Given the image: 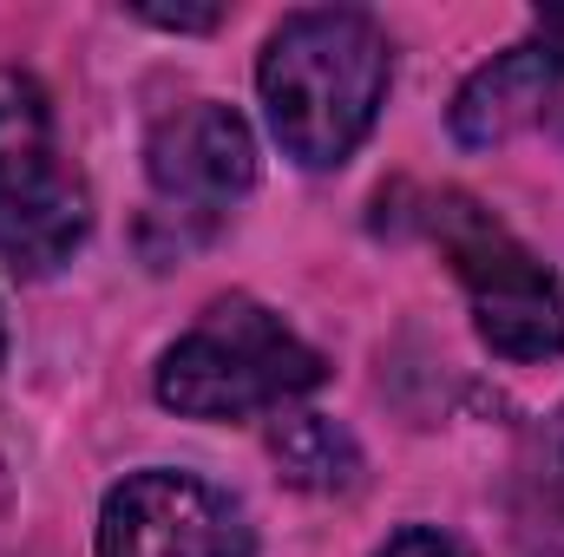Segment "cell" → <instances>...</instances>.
<instances>
[{
  "label": "cell",
  "instance_id": "8992f818",
  "mask_svg": "<svg viewBox=\"0 0 564 557\" xmlns=\"http://www.w3.org/2000/svg\"><path fill=\"white\" fill-rule=\"evenodd\" d=\"M144 171H151V190H158L164 217L217 223L257 184V139L230 106L191 99V106H177L151 125Z\"/></svg>",
  "mask_w": 564,
  "mask_h": 557
},
{
  "label": "cell",
  "instance_id": "8fae6325",
  "mask_svg": "<svg viewBox=\"0 0 564 557\" xmlns=\"http://www.w3.org/2000/svg\"><path fill=\"white\" fill-rule=\"evenodd\" d=\"M132 13H139V20H151V26H171V33H210V26L224 20L217 7H151V0H139Z\"/></svg>",
  "mask_w": 564,
  "mask_h": 557
},
{
  "label": "cell",
  "instance_id": "277c9868",
  "mask_svg": "<svg viewBox=\"0 0 564 557\" xmlns=\"http://www.w3.org/2000/svg\"><path fill=\"white\" fill-rule=\"evenodd\" d=\"M93 230L86 184L53 144L46 92L0 73V256L20 276H53Z\"/></svg>",
  "mask_w": 564,
  "mask_h": 557
},
{
  "label": "cell",
  "instance_id": "52a82bcc",
  "mask_svg": "<svg viewBox=\"0 0 564 557\" xmlns=\"http://www.w3.org/2000/svg\"><path fill=\"white\" fill-rule=\"evenodd\" d=\"M545 119H564V53L545 46V40L506 46L453 99V139L473 144V151L519 139Z\"/></svg>",
  "mask_w": 564,
  "mask_h": 557
},
{
  "label": "cell",
  "instance_id": "7a4b0ae2",
  "mask_svg": "<svg viewBox=\"0 0 564 557\" xmlns=\"http://www.w3.org/2000/svg\"><path fill=\"white\" fill-rule=\"evenodd\" d=\"M328 361L250 295L210 302L158 361V401L184 419H257L315 394Z\"/></svg>",
  "mask_w": 564,
  "mask_h": 557
},
{
  "label": "cell",
  "instance_id": "7c38bea8",
  "mask_svg": "<svg viewBox=\"0 0 564 557\" xmlns=\"http://www.w3.org/2000/svg\"><path fill=\"white\" fill-rule=\"evenodd\" d=\"M0 354H7V328H0Z\"/></svg>",
  "mask_w": 564,
  "mask_h": 557
},
{
  "label": "cell",
  "instance_id": "5b68a950",
  "mask_svg": "<svg viewBox=\"0 0 564 557\" xmlns=\"http://www.w3.org/2000/svg\"><path fill=\"white\" fill-rule=\"evenodd\" d=\"M99 557H257L243 505L191 472H132L99 512Z\"/></svg>",
  "mask_w": 564,
  "mask_h": 557
},
{
  "label": "cell",
  "instance_id": "3957f363",
  "mask_svg": "<svg viewBox=\"0 0 564 557\" xmlns=\"http://www.w3.org/2000/svg\"><path fill=\"white\" fill-rule=\"evenodd\" d=\"M433 237L453 256V276L473 302V328L506 361H552L564 354V276L539 263L492 210L473 197L433 204Z\"/></svg>",
  "mask_w": 564,
  "mask_h": 557
},
{
  "label": "cell",
  "instance_id": "30bf717a",
  "mask_svg": "<svg viewBox=\"0 0 564 557\" xmlns=\"http://www.w3.org/2000/svg\"><path fill=\"white\" fill-rule=\"evenodd\" d=\"M375 557H473V551L453 532H440V525H408V532H394Z\"/></svg>",
  "mask_w": 564,
  "mask_h": 557
},
{
  "label": "cell",
  "instance_id": "6da1fadb",
  "mask_svg": "<svg viewBox=\"0 0 564 557\" xmlns=\"http://www.w3.org/2000/svg\"><path fill=\"white\" fill-rule=\"evenodd\" d=\"M388 73H394V53L368 13H355V7L289 13L257 66L276 144L308 171H335L375 132Z\"/></svg>",
  "mask_w": 564,
  "mask_h": 557
},
{
  "label": "cell",
  "instance_id": "ba28073f",
  "mask_svg": "<svg viewBox=\"0 0 564 557\" xmlns=\"http://www.w3.org/2000/svg\"><path fill=\"white\" fill-rule=\"evenodd\" d=\"M512 545H519V557H564V407H552V419L525 439Z\"/></svg>",
  "mask_w": 564,
  "mask_h": 557
},
{
  "label": "cell",
  "instance_id": "9c48e42d",
  "mask_svg": "<svg viewBox=\"0 0 564 557\" xmlns=\"http://www.w3.org/2000/svg\"><path fill=\"white\" fill-rule=\"evenodd\" d=\"M276 466L302 485V492H348L361 479V446L348 426H335L328 414H282L270 433Z\"/></svg>",
  "mask_w": 564,
  "mask_h": 557
}]
</instances>
